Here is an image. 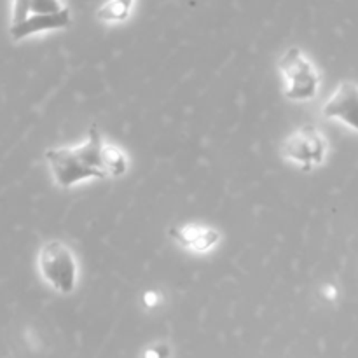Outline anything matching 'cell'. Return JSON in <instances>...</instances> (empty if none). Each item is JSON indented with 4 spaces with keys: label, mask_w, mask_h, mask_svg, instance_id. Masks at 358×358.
Wrapping results in <instances>:
<instances>
[{
    "label": "cell",
    "mask_w": 358,
    "mask_h": 358,
    "mask_svg": "<svg viewBox=\"0 0 358 358\" xmlns=\"http://www.w3.org/2000/svg\"><path fill=\"white\" fill-rule=\"evenodd\" d=\"M103 138L100 129L93 124L86 140L73 147H52L45 150L49 171L52 180L62 189H70L86 180H107L101 163Z\"/></svg>",
    "instance_id": "obj_1"
},
{
    "label": "cell",
    "mask_w": 358,
    "mask_h": 358,
    "mask_svg": "<svg viewBox=\"0 0 358 358\" xmlns=\"http://www.w3.org/2000/svg\"><path fill=\"white\" fill-rule=\"evenodd\" d=\"M38 273L58 294H72L79 280V268L73 252L59 240H49L38 250Z\"/></svg>",
    "instance_id": "obj_2"
},
{
    "label": "cell",
    "mask_w": 358,
    "mask_h": 358,
    "mask_svg": "<svg viewBox=\"0 0 358 358\" xmlns=\"http://www.w3.org/2000/svg\"><path fill=\"white\" fill-rule=\"evenodd\" d=\"M283 93L292 101L313 100L320 90V76L311 59L299 48H289L278 62Z\"/></svg>",
    "instance_id": "obj_3"
},
{
    "label": "cell",
    "mask_w": 358,
    "mask_h": 358,
    "mask_svg": "<svg viewBox=\"0 0 358 358\" xmlns=\"http://www.w3.org/2000/svg\"><path fill=\"white\" fill-rule=\"evenodd\" d=\"M280 152L301 170L310 171L320 166L327 156V140L313 124H303L290 133L280 145Z\"/></svg>",
    "instance_id": "obj_4"
},
{
    "label": "cell",
    "mask_w": 358,
    "mask_h": 358,
    "mask_svg": "<svg viewBox=\"0 0 358 358\" xmlns=\"http://www.w3.org/2000/svg\"><path fill=\"white\" fill-rule=\"evenodd\" d=\"M324 117L339 121L358 133V84L343 80L322 108Z\"/></svg>",
    "instance_id": "obj_5"
},
{
    "label": "cell",
    "mask_w": 358,
    "mask_h": 358,
    "mask_svg": "<svg viewBox=\"0 0 358 358\" xmlns=\"http://www.w3.org/2000/svg\"><path fill=\"white\" fill-rule=\"evenodd\" d=\"M170 236L178 247L196 254H205L220 243L222 234L215 227L203 226V224H184V226L171 227Z\"/></svg>",
    "instance_id": "obj_6"
},
{
    "label": "cell",
    "mask_w": 358,
    "mask_h": 358,
    "mask_svg": "<svg viewBox=\"0 0 358 358\" xmlns=\"http://www.w3.org/2000/svg\"><path fill=\"white\" fill-rule=\"evenodd\" d=\"M70 24H72V17H70V10L65 7L55 14H30L20 24H13L9 28V34L13 41H23V38L44 34V31L63 30V28H69Z\"/></svg>",
    "instance_id": "obj_7"
},
{
    "label": "cell",
    "mask_w": 358,
    "mask_h": 358,
    "mask_svg": "<svg viewBox=\"0 0 358 358\" xmlns=\"http://www.w3.org/2000/svg\"><path fill=\"white\" fill-rule=\"evenodd\" d=\"M101 163H103V170L108 178L122 177L126 170H128V157H126V154L117 145H112V143H103Z\"/></svg>",
    "instance_id": "obj_8"
},
{
    "label": "cell",
    "mask_w": 358,
    "mask_h": 358,
    "mask_svg": "<svg viewBox=\"0 0 358 358\" xmlns=\"http://www.w3.org/2000/svg\"><path fill=\"white\" fill-rule=\"evenodd\" d=\"M135 0H108L96 10V17L103 23H122L129 17Z\"/></svg>",
    "instance_id": "obj_9"
},
{
    "label": "cell",
    "mask_w": 358,
    "mask_h": 358,
    "mask_svg": "<svg viewBox=\"0 0 358 358\" xmlns=\"http://www.w3.org/2000/svg\"><path fill=\"white\" fill-rule=\"evenodd\" d=\"M65 9L59 0H31L30 14H55Z\"/></svg>",
    "instance_id": "obj_10"
},
{
    "label": "cell",
    "mask_w": 358,
    "mask_h": 358,
    "mask_svg": "<svg viewBox=\"0 0 358 358\" xmlns=\"http://www.w3.org/2000/svg\"><path fill=\"white\" fill-rule=\"evenodd\" d=\"M31 0H13V10H10V27L20 24L21 21L30 16Z\"/></svg>",
    "instance_id": "obj_11"
},
{
    "label": "cell",
    "mask_w": 358,
    "mask_h": 358,
    "mask_svg": "<svg viewBox=\"0 0 358 358\" xmlns=\"http://www.w3.org/2000/svg\"><path fill=\"white\" fill-rule=\"evenodd\" d=\"M168 355H170V348L166 345H156L145 350L143 358H168Z\"/></svg>",
    "instance_id": "obj_12"
},
{
    "label": "cell",
    "mask_w": 358,
    "mask_h": 358,
    "mask_svg": "<svg viewBox=\"0 0 358 358\" xmlns=\"http://www.w3.org/2000/svg\"><path fill=\"white\" fill-rule=\"evenodd\" d=\"M143 303H145V306H154V304L157 303V297L154 292H147L145 296H143Z\"/></svg>",
    "instance_id": "obj_13"
}]
</instances>
